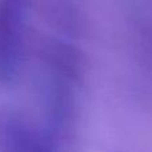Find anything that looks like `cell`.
Listing matches in <instances>:
<instances>
[{"label":"cell","mask_w":152,"mask_h":152,"mask_svg":"<svg viewBox=\"0 0 152 152\" xmlns=\"http://www.w3.org/2000/svg\"><path fill=\"white\" fill-rule=\"evenodd\" d=\"M27 0H0V81L15 75L23 42Z\"/></svg>","instance_id":"obj_1"}]
</instances>
